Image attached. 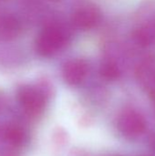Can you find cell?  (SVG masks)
<instances>
[{"label": "cell", "mask_w": 155, "mask_h": 156, "mask_svg": "<svg viewBox=\"0 0 155 156\" xmlns=\"http://www.w3.org/2000/svg\"><path fill=\"white\" fill-rule=\"evenodd\" d=\"M133 37L142 46H149L155 43V21L138 28L134 32Z\"/></svg>", "instance_id": "obj_8"}, {"label": "cell", "mask_w": 155, "mask_h": 156, "mask_svg": "<svg viewBox=\"0 0 155 156\" xmlns=\"http://www.w3.org/2000/svg\"><path fill=\"white\" fill-rule=\"evenodd\" d=\"M101 76L108 80H114L120 77L121 71L119 67L111 61L104 62L100 67Z\"/></svg>", "instance_id": "obj_10"}, {"label": "cell", "mask_w": 155, "mask_h": 156, "mask_svg": "<svg viewBox=\"0 0 155 156\" xmlns=\"http://www.w3.org/2000/svg\"><path fill=\"white\" fill-rule=\"evenodd\" d=\"M5 138L10 144L15 146H19L24 142L25 134L19 127L11 126L5 132Z\"/></svg>", "instance_id": "obj_9"}, {"label": "cell", "mask_w": 155, "mask_h": 156, "mask_svg": "<svg viewBox=\"0 0 155 156\" xmlns=\"http://www.w3.org/2000/svg\"><path fill=\"white\" fill-rule=\"evenodd\" d=\"M69 35L64 27L50 25L45 27L36 40V50L42 57H50L63 48Z\"/></svg>", "instance_id": "obj_1"}, {"label": "cell", "mask_w": 155, "mask_h": 156, "mask_svg": "<svg viewBox=\"0 0 155 156\" xmlns=\"http://www.w3.org/2000/svg\"><path fill=\"white\" fill-rule=\"evenodd\" d=\"M18 101L24 111L31 116L40 114L46 104L44 94L39 90L31 86H25L19 90Z\"/></svg>", "instance_id": "obj_3"}, {"label": "cell", "mask_w": 155, "mask_h": 156, "mask_svg": "<svg viewBox=\"0 0 155 156\" xmlns=\"http://www.w3.org/2000/svg\"><path fill=\"white\" fill-rule=\"evenodd\" d=\"M88 70L89 67L85 60L79 58L71 59L63 67V79L69 85L76 86L85 80Z\"/></svg>", "instance_id": "obj_5"}, {"label": "cell", "mask_w": 155, "mask_h": 156, "mask_svg": "<svg viewBox=\"0 0 155 156\" xmlns=\"http://www.w3.org/2000/svg\"><path fill=\"white\" fill-rule=\"evenodd\" d=\"M136 76L155 102V57L145 58L139 64Z\"/></svg>", "instance_id": "obj_4"}, {"label": "cell", "mask_w": 155, "mask_h": 156, "mask_svg": "<svg viewBox=\"0 0 155 156\" xmlns=\"http://www.w3.org/2000/svg\"><path fill=\"white\" fill-rule=\"evenodd\" d=\"M20 23L13 15L0 14V40H11L20 33Z\"/></svg>", "instance_id": "obj_7"}, {"label": "cell", "mask_w": 155, "mask_h": 156, "mask_svg": "<svg viewBox=\"0 0 155 156\" xmlns=\"http://www.w3.org/2000/svg\"><path fill=\"white\" fill-rule=\"evenodd\" d=\"M8 156H12V155H8Z\"/></svg>", "instance_id": "obj_11"}, {"label": "cell", "mask_w": 155, "mask_h": 156, "mask_svg": "<svg viewBox=\"0 0 155 156\" xmlns=\"http://www.w3.org/2000/svg\"><path fill=\"white\" fill-rule=\"evenodd\" d=\"M100 20V13L98 8L88 5L77 10L73 16L72 21L76 27L88 30L96 27Z\"/></svg>", "instance_id": "obj_6"}, {"label": "cell", "mask_w": 155, "mask_h": 156, "mask_svg": "<svg viewBox=\"0 0 155 156\" xmlns=\"http://www.w3.org/2000/svg\"><path fill=\"white\" fill-rule=\"evenodd\" d=\"M118 129L121 133L129 138L141 135L146 128V122L141 113L134 110L122 112L118 118Z\"/></svg>", "instance_id": "obj_2"}]
</instances>
